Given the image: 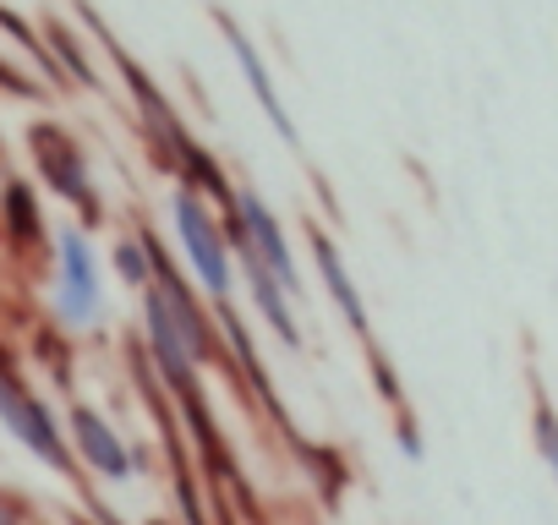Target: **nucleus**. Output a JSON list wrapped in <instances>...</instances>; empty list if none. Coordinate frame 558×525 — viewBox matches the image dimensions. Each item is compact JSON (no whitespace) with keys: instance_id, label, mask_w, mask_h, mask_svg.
I'll list each match as a JSON object with an SVG mask.
<instances>
[{"instance_id":"obj_10","label":"nucleus","mask_w":558,"mask_h":525,"mask_svg":"<svg viewBox=\"0 0 558 525\" xmlns=\"http://www.w3.org/2000/svg\"><path fill=\"white\" fill-rule=\"evenodd\" d=\"M45 50H50V61L61 66V77H66V83L99 88V72H94V61H88V45H83L61 17H45Z\"/></svg>"},{"instance_id":"obj_3","label":"nucleus","mask_w":558,"mask_h":525,"mask_svg":"<svg viewBox=\"0 0 558 525\" xmlns=\"http://www.w3.org/2000/svg\"><path fill=\"white\" fill-rule=\"evenodd\" d=\"M0 422H7V427H12V438H23V449H28V454H39L50 471L77 476V449L61 438V427H56L50 405L17 383V373H12V362H7V356H0Z\"/></svg>"},{"instance_id":"obj_7","label":"nucleus","mask_w":558,"mask_h":525,"mask_svg":"<svg viewBox=\"0 0 558 525\" xmlns=\"http://www.w3.org/2000/svg\"><path fill=\"white\" fill-rule=\"evenodd\" d=\"M72 449H77V460H83L88 471H99V476H110V481H126V476H132V449H126V438H121L99 411H88V405H72Z\"/></svg>"},{"instance_id":"obj_11","label":"nucleus","mask_w":558,"mask_h":525,"mask_svg":"<svg viewBox=\"0 0 558 525\" xmlns=\"http://www.w3.org/2000/svg\"><path fill=\"white\" fill-rule=\"evenodd\" d=\"M531 443H536V454H542V465H547V476L558 481V411L536 394V405H531Z\"/></svg>"},{"instance_id":"obj_2","label":"nucleus","mask_w":558,"mask_h":525,"mask_svg":"<svg viewBox=\"0 0 558 525\" xmlns=\"http://www.w3.org/2000/svg\"><path fill=\"white\" fill-rule=\"evenodd\" d=\"M28 154H34L45 186H50L61 203H72L88 224H99V192H94L83 143H77L66 126H56V121H34V126H28Z\"/></svg>"},{"instance_id":"obj_15","label":"nucleus","mask_w":558,"mask_h":525,"mask_svg":"<svg viewBox=\"0 0 558 525\" xmlns=\"http://www.w3.org/2000/svg\"><path fill=\"white\" fill-rule=\"evenodd\" d=\"M0 525H17V503L12 498H0Z\"/></svg>"},{"instance_id":"obj_1","label":"nucleus","mask_w":558,"mask_h":525,"mask_svg":"<svg viewBox=\"0 0 558 525\" xmlns=\"http://www.w3.org/2000/svg\"><path fill=\"white\" fill-rule=\"evenodd\" d=\"M170 219H175L181 252L192 262L197 285L208 291V302H230V291H235V257H230V241H225V224H219L214 203L197 197L192 186H175L170 192Z\"/></svg>"},{"instance_id":"obj_9","label":"nucleus","mask_w":558,"mask_h":525,"mask_svg":"<svg viewBox=\"0 0 558 525\" xmlns=\"http://www.w3.org/2000/svg\"><path fill=\"white\" fill-rule=\"evenodd\" d=\"M0 235H7L12 246H45V208L34 197V186L23 175L0 181Z\"/></svg>"},{"instance_id":"obj_4","label":"nucleus","mask_w":558,"mask_h":525,"mask_svg":"<svg viewBox=\"0 0 558 525\" xmlns=\"http://www.w3.org/2000/svg\"><path fill=\"white\" fill-rule=\"evenodd\" d=\"M235 208H241V224H246V241H252L257 262H263V269H268L279 285H286V296H291V302H302V296H307V285H302V269H296L291 235H286V224L274 219V208L263 203V192L235 186Z\"/></svg>"},{"instance_id":"obj_13","label":"nucleus","mask_w":558,"mask_h":525,"mask_svg":"<svg viewBox=\"0 0 558 525\" xmlns=\"http://www.w3.org/2000/svg\"><path fill=\"white\" fill-rule=\"evenodd\" d=\"M367 362H373V383H378V394L400 411V405H405V394H400V373L389 367V356H384L378 345H367Z\"/></svg>"},{"instance_id":"obj_14","label":"nucleus","mask_w":558,"mask_h":525,"mask_svg":"<svg viewBox=\"0 0 558 525\" xmlns=\"http://www.w3.org/2000/svg\"><path fill=\"white\" fill-rule=\"evenodd\" d=\"M400 449H405L411 460H422V432H416V422H411V416H400Z\"/></svg>"},{"instance_id":"obj_16","label":"nucleus","mask_w":558,"mask_h":525,"mask_svg":"<svg viewBox=\"0 0 558 525\" xmlns=\"http://www.w3.org/2000/svg\"><path fill=\"white\" fill-rule=\"evenodd\" d=\"M148 525H170V520H148Z\"/></svg>"},{"instance_id":"obj_8","label":"nucleus","mask_w":558,"mask_h":525,"mask_svg":"<svg viewBox=\"0 0 558 525\" xmlns=\"http://www.w3.org/2000/svg\"><path fill=\"white\" fill-rule=\"evenodd\" d=\"M307 252H313V269H318V280H324L329 302L340 307V318L367 340V302H362V291H356L351 269H345V257H340L335 235H329V230H318V224H307Z\"/></svg>"},{"instance_id":"obj_6","label":"nucleus","mask_w":558,"mask_h":525,"mask_svg":"<svg viewBox=\"0 0 558 525\" xmlns=\"http://www.w3.org/2000/svg\"><path fill=\"white\" fill-rule=\"evenodd\" d=\"M214 28L225 34V45H230V56H235V66H241V77H246V88H252V99H257V110H263V115H268V126L279 132V143L302 148V132H296V121H291L286 99H279V88H274V72H268L263 50L235 28V17H230V12H214Z\"/></svg>"},{"instance_id":"obj_12","label":"nucleus","mask_w":558,"mask_h":525,"mask_svg":"<svg viewBox=\"0 0 558 525\" xmlns=\"http://www.w3.org/2000/svg\"><path fill=\"white\" fill-rule=\"evenodd\" d=\"M110 262H116V274H121L126 285H137V291H148V285H154V262H148V252H143V241H137V235L116 241Z\"/></svg>"},{"instance_id":"obj_5","label":"nucleus","mask_w":558,"mask_h":525,"mask_svg":"<svg viewBox=\"0 0 558 525\" xmlns=\"http://www.w3.org/2000/svg\"><path fill=\"white\" fill-rule=\"evenodd\" d=\"M61 285H56V313H61V323H72V329H83V323H94L99 318V307H105V291H99V262H94V246H88V235L83 230H61Z\"/></svg>"}]
</instances>
